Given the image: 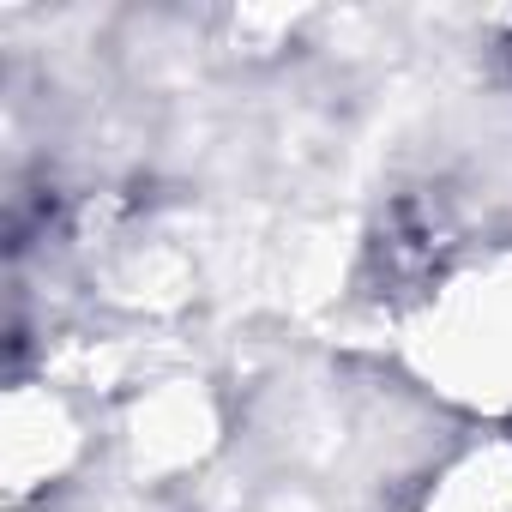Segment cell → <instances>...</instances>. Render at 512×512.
I'll return each mask as SVG.
<instances>
[]
</instances>
